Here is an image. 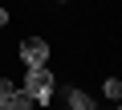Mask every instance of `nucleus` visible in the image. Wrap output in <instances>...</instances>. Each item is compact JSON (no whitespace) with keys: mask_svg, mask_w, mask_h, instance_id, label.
<instances>
[{"mask_svg":"<svg viewBox=\"0 0 122 110\" xmlns=\"http://www.w3.org/2000/svg\"><path fill=\"white\" fill-rule=\"evenodd\" d=\"M37 106H49L53 102V73H49V65H33L29 73H25V86H20Z\"/></svg>","mask_w":122,"mask_h":110,"instance_id":"f257e3e1","label":"nucleus"},{"mask_svg":"<svg viewBox=\"0 0 122 110\" xmlns=\"http://www.w3.org/2000/svg\"><path fill=\"white\" fill-rule=\"evenodd\" d=\"M20 61L33 69V65H45L49 61V41L45 37H25L20 41Z\"/></svg>","mask_w":122,"mask_h":110,"instance_id":"f03ea898","label":"nucleus"},{"mask_svg":"<svg viewBox=\"0 0 122 110\" xmlns=\"http://www.w3.org/2000/svg\"><path fill=\"white\" fill-rule=\"evenodd\" d=\"M65 102H69V110H94V98L81 90H65Z\"/></svg>","mask_w":122,"mask_h":110,"instance_id":"7ed1b4c3","label":"nucleus"},{"mask_svg":"<svg viewBox=\"0 0 122 110\" xmlns=\"http://www.w3.org/2000/svg\"><path fill=\"white\" fill-rule=\"evenodd\" d=\"M12 110H41V106H37L25 90H16V94H12Z\"/></svg>","mask_w":122,"mask_h":110,"instance_id":"20e7f679","label":"nucleus"},{"mask_svg":"<svg viewBox=\"0 0 122 110\" xmlns=\"http://www.w3.org/2000/svg\"><path fill=\"white\" fill-rule=\"evenodd\" d=\"M102 94H106V98H114V102H122V82H118V78H106Z\"/></svg>","mask_w":122,"mask_h":110,"instance_id":"39448f33","label":"nucleus"},{"mask_svg":"<svg viewBox=\"0 0 122 110\" xmlns=\"http://www.w3.org/2000/svg\"><path fill=\"white\" fill-rule=\"evenodd\" d=\"M16 90H20V86H12V82H8V78H0V98H12V94H16Z\"/></svg>","mask_w":122,"mask_h":110,"instance_id":"423d86ee","label":"nucleus"},{"mask_svg":"<svg viewBox=\"0 0 122 110\" xmlns=\"http://www.w3.org/2000/svg\"><path fill=\"white\" fill-rule=\"evenodd\" d=\"M8 25V8H0V29H4Z\"/></svg>","mask_w":122,"mask_h":110,"instance_id":"0eeeda50","label":"nucleus"},{"mask_svg":"<svg viewBox=\"0 0 122 110\" xmlns=\"http://www.w3.org/2000/svg\"><path fill=\"white\" fill-rule=\"evenodd\" d=\"M0 110H12V98H0Z\"/></svg>","mask_w":122,"mask_h":110,"instance_id":"6e6552de","label":"nucleus"},{"mask_svg":"<svg viewBox=\"0 0 122 110\" xmlns=\"http://www.w3.org/2000/svg\"><path fill=\"white\" fill-rule=\"evenodd\" d=\"M114 110H122V102H118V106H114Z\"/></svg>","mask_w":122,"mask_h":110,"instance_id":"1a4fd4ad","label":"nucleus"},{"mask_svg":"<svg viewBox=\"0 0 122 110\" xmlns=\"http://www.w3.org/2000/svg\"><path fill=\"white\" fill-rule=\"evenodd\" d=\"M57 4H65V0H57Z\"/></svg>","mask_w":122,"mask_h":110,"instance_id":"9d476101","label":"nucleus"}]
</instances>
